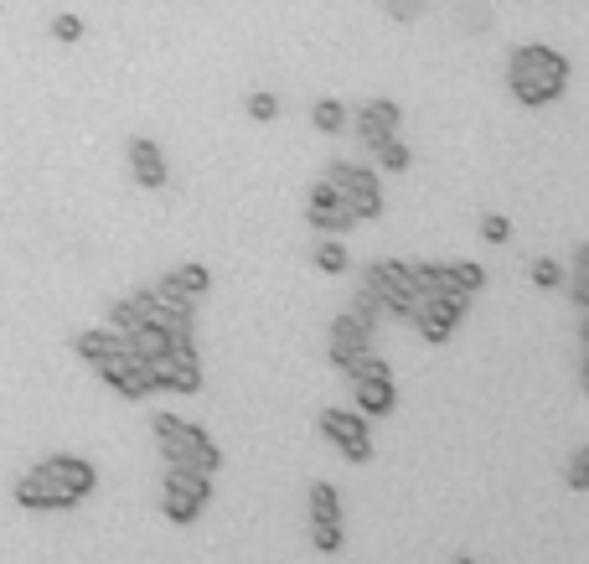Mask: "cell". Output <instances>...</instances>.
I'll return each mask as SVG.
<instances>
[{
  "mask_svg": "<svg viewBox=\"0 0 589 564\" xmlns=\"http://www.w3.org/2000/svg\"><path fill=\"white\" fill-rule=\"evenodd\" d=\"M341 373H347L352 383H367V378H393L388 358H378V352H372V347H362V352H357V358H352L347 368H341Z\"/></svg>",
  "mask_w": 589,
  "mask_h": 564,
  "instance_id": "603a6c76",
  "label": "cell"
},
{
  "mask_svg": "<svg viewBox=\"0 0 589 564\" xmlns=\"http://www.w3.org/2000/svg\"><path fill=\"white\" fill-rule=\"evenodd\" d=\"M124 156H130V171H135V182H140L145 192H161V187L171 182V166H166L161 145H155L150 135H135L130 145H124Z\"/></svg>",
  "mask_w": 589,
  "mask_h": 564,
  "instance_id": "52a82bcc",
  "label": "cell"
},
{
  "mask_svg": "<svg viewBox=\"0 0 589 564\" xmlns=\"http://www.w3.org/2000/svg\"><path fill=\"white\" fill-rule=\"evenodd\" d=\"M310 125H316L321 135H341L352 125V114H347L341 99H316V104H310Z\"/></svg>",
  "mask_w": 589,
  "mask_h": 564,
  "instance_id": "7402d4cb",
  "label": "cell"
},
{
  "mask_svg": "<svg viewBox=\"0 0 589 564\" xmlns=\"http://www.w3.org/2000/svg\"><path fill=\"white\" fill-rule=\"evenodd\" d=\"M161 513H166V523L186 528V523H197V518H202V502H192L186 492H166V497H161Z\"/></svg>",
  "mask_w": 589,
  "mask_h": 564,
  "instance_id": "4316f807",
  "label": "cell"
},
{
  "mask_svg": "<svg viewBox=\"0 0 589 564\" xmlns=\"http://www.w3.org/2000/svg\"><path fill=\"white\" fill-rule=\"evenodd\" d=\"M150 383H155V394H161V389H171V394H202V363L161 352V358H150Z\"/></svg>",
  "mask_w": 589,
  "mask_h": 564,
  "instance_id": "ba28073f",
  "label": "cell"
},
{
  "mask_svg": "<svg viewBox=\"0 0 589 564\" xmlns=\"http://www.w3.org/2000/svg\"><path fill=\"white\" fill-rule=\"evenodd\" d=\"M362 347H372V332L352 316V311H341L336 321H331V347H326V358H331V368H347Z\"/></svg>",
  "mask_w": 589,
  "mask_h": 564,
  "instance_id": "30bf717a",
  "label": "cell"
},
{
  "mask_svg": "<svg viewBox=\"0 0 589 564\" xmlns=\"http://www.w3.org/2000/svg\"><path fill=\"white\" fill-rule=\"evenodd\" d=\"M398 125H403V109H398L393 99H367V104H362V114H357V140L372 151L378 140L398 135Z\"/></svg>",
  "mask_w": 589,
  "mask_h": 564,
  "instance_id": "8fae6325",
  "label": "cell"
},
{
  "mask_svg": "<svg viewBox=\"0 0 589 564\" xmlns=\"http://www.w3.org/2000/svg\"><path fill=\"white\" fill-rule=\"evenodd\" d=\"M243 109H248V120H259V125H274L279 120V99L274 94H248Z\"/></svg>",
  "mask_w": 589,
  "mask_h": 564,
  "instance_id": "1f68e13d",
  "label": "cell"
},
{
  "mask_svg": "<svg viewBox=\"0 0 589 564\" xmlns=\"http://www.w3.org/2000/svg\"><path fill=\"white\" fill-rule=\"evenodd\" d=\"M150 430H155V445H161L166 466H197V471H207V477H212V471H223V451L207 440L202 425L176 420V414H155Z\"/></svg>",
  "mask_w": 589,
  "mask_h": 564,
  "instance_id": "7a4b0ae2",
  "label": "cell"
},
{
  "mask_svg": "<svg viewBox=\"0 0 589 564\" xmlns=\"http://www.w3.org/2000/svg\"><path fill=\"white\" fill-rule=\"evenodd\" d=\"M352 409L362 414V420H388V414L398 409V389L393 378H367V383H352Z\"/></svg>",
  "mask_w": 589,
  "mask_h": 564,
  "instance_id": "4fadbf2b",
  "label": "cell"
},
{
  "mask_svg": "<svg viewBox=\"0 0 589 564\" xmlns=\"http://www.w3.org/2000/svg\"><path fill=\"white\" fill-rule=\"evenodd\" d=\"M367 290L378 295V301H388V295H414L403 259H378V264H367ZM414 301H419V295H414Z\"/></svg>",
  "mask_w": 589,
  "mask_h": 564,
  "instance_id": "5bb4252c",
  "label": "cell"
},
{
  "mask_svg": "<svg viewBox=\"0 0 589 564\" xmlns=\"http://www.w3.org/2000/svg\"><path fill=\"white\" fill-rule=\"evenodd\" d=\"M161 487L166 492H186L192 502H202V508L212 502V477H207V471H197V466H166L161 471Z\"/></svg>",
  "mask_w": 589,
  "mask_h": 564,
  "instance_id": "2e32d148",
  "label": "cell"
},
{
  "mask_svg": "<svg viewBox=\"0 0 589 564\" xmlns=\"http://www.w3.org/2000/svg\"><path fill=\"white\" fill-rule=\"evenodd\" d=\"M114 394H124V399H150L155 394V383H150V363L145 358H135V352H119V358H109V363H99L93 368Z\"/></svg>",
  "mask_w": 589,
  "mask_h": 564,
  "instance_id": "8992f818",
  "label": "cell"
},
{
  "mask_svg": "<svg viewBox=\"0 0 589 564\" xmlns=\"http://www.w3.org/2000/svg\"><path fill=\"white\" fill-rule=\"evenodd\" d=\"M445 285L455 295H476V290H486V270H481L476 259H450L445 264Z\"/></svg>",
  "mask_w": 589,
  "mask_h": 564,
  "instance_id": "ffe728a7",
  "label": "cell"
},
{
  "mask_svg": "<svg viewBox=\"0 0 589 564\" xmlns=\"http://www.w3.org/2000/svg\"><path fill=\"white\" fill-rule=\"evenodd\" d=\"M347 264H352L347 244H336V239H326V244L316 249V270H321V275H347Z\"/></svg>",
  "mask_w": 589,
  "mask_h": 564,
  "instance_id": "83f0119b",
  "label": "cell"
},
{
  "mask_svg": "<svg viewBox=\"0 0 589 564\" xmlns=\"http://www.w3.org/2000/svg\"><path fill=\"white\" fill-rule=\"evenodd\" d=\"M73 352H78L88 368H99V363H109V358H119V352H124V337L109 332V326H93V332H78L73 337Z\"/></svg>",
  "mask_w": 589,
  "mask_h": 564,
  "instance_id": "9a60e30c",
  "label": "cell"
},
{
  "mask_svg": "<svg viewBox=\"0 0 589 564\" xmlns=\"http://www.w3.org/2000/svg\"><path fill=\"white\" fill-rule=\"evenodd\" d=\"M310 544H316L321 554H341V544H347L341 518H310Z\"/></svg>",
  "mask_w": 589,
  "mask_h": 564,
  "instance_id": "484cf974",
  "label": "cell"
},
{
  "mask_svg": "<svg viewBox=\"0 0 589 564\" xmlns=\"http://www.w3.org/2000/svg\"><path fill=\"white\" fill-rule=\"evenodd\" d=\"M465 311H471V295L445 290V295H429V301H419V316L409 326H419V337L429 347H440V342H450V332L465 321Z\"/></svg>",
  "mask_w": 589,
  "mask_h": 564,
  "instance_id": "277c9868",
  "label": "cell"
},
{
  "mask_svg": "<svg viewBox=\"0 0 589 564\" xmlns=\"http://www.w3.org/2000/svg\"><path fill=\"white\" fill-rule=\"evenodd\" d=\"M145 316L135 311V301H130V295H124V301H109V332H119V337H130L135 332V326H140Z\"/></svg>",
  "mask_w": 589,
  "mask_h": 564,
  "instance_id": "f546056e",
  "label": "cell"
},
{
  "mask_svg": "<svg viewBox=\"0 0 589 564\" xmlns=\"http://www.w3.org/2000/svg\"><path fill=\"white\" fill-rule=\"evenodd\" d=\"M347 213L357 223H372V218H383V192H367V197H347Z\"/></svg>",
  "mask_w": 589,
  "mask_h": 564,
  "instance_id": "836d02e7",
  "label": "cell"
},
{
  "mask_svg": "<svg viewBox=\"0 0 589 564\" xmlns=\"http://www.w3.org/2000/svg\"><path fill=\"white\" fill-rule=\"evenodd\" d=\"M372 156H378V161H383V171H393V176H398V171H409V166H414V151H409V145H403L398 135H388V140H378V145H372Z\"/></svg>",
  "mask_w": 589,
  "mask_h": 564,
  "instance_id": "d4e9b609",
  "label": "cell"
},
{
  "mask_svg": "<svg viewBox=\"0 0 589 564\" xmlns=\"http://www.w3.org/2000/svg\"><path fill=\"white\" fill-rule=\"evenodd\" d=\"M383 6H388L393 21H414L419 16V0H383Z\"/></svg>",
  "mask_w": 589,
  "mask_h": 564,
  "instance_id": "74e56055",
  "label": "cell"
},
{
  "mask_svg": "<svg viewBox=\"0 0 589 564\" xmlns=\"http://www.w3.org/2000/svg\"><path fill=\"white\" fill-rule=\"evenodd\" d=\"M52 37H57V42H68V47H73V42H83V16H73V11H57V16H52Z\"/></svg>",
  "mask_w": 589,
  "mask_h": 564,
  "instance_id": "d6a6232c",
  "label": "cell"
},
{
  "mask_svg": "<svg viewBox=\"0 0 589 564\" xmlns=\"http://www.w3.org/2000/svg\"><path fill=\"white\" fill-rule=\"evenodd\" d=\"M166 342H171V332H166L161 321H140L135 332L124 337V352H135V358L150 363V358H161V352H166Z\"/></svg>",
  "mask_w": 589,
  "mask_h": 564,
  "instance_id": "ac0fdd59",
  "label": "cell"
},
{
  "mask_svg": "<svg viewBox=\"0 0 589 564\" xmlns=\"http://www.w3.org/2000/svg\"><path fill=\"white\" fill-rule=\"evenodd\" d=\"M481 239H486V244H512V223H507L502 213H486V218H481Z\"/></svg>",
  "mask_w": 589,
  "mask_h": 564,
  "instance_id": "8d00e7d4",
  "label": "cell"
},
{
  "mask_svg": "<svg viewBox=\"0 0 589 564\" xmlns=\"http://www.w3.org/2000/svg\"><path fill=\"white\" fill-rule=\"evenodd\" d=\"M352 316L367 326V332H378V295H372L367 285H362V295H357V301H352Z\"/></svg>",
  "mask_w": 589,
  "mask_h": 564,
  "instance_id": "d590c367",
  "label": "cell"
},
{
  "mask_svg": "<svg viewBox=\"0 0 589 564\" xmlns=\"http://www.w3.org/2000/svg\"><path fill=\"white\" fill-rule=\"evenodd\" d=\"M455 564H476V559H471V554H455Z\"/></svg>",
  "mask_w": 589,
  "mask_h": 564,
  "instance_id": "f35d334b",
  "label": "cell"
},
{
  "mask_svg": "<svg viewBox=\"0 0 589 564\" xmlns=\"http://www.w3.org/2000/svg\"><path fill=\"white\" fill-rule=\"evenodd\" d=\"M564 477H569V487H574V492H589V445H579V451L569 456Z\"/></svg>",
  "mask_w": 589,
  "mask_h": 564,
  "instance_id": "e575fe53",
  "label": "cell"
},
{
  "mask_svg": "<svg viewBox=\"0 0 589 564\" xmlns=\"http://www.w3.org/2000/svg\"><path fill=\"white\" fill-rule=\"evenodd\" d=\"M564 280H569V301H574V311H589V244L574 249Z\"/></svg>",
  "mask_w": 589,
  "mask_h": 564,
  "instance_id": "44dd1931",
  "label": "cell"
},
{
  "mask_svg": "<svg viewBox=\"0 0 589 564\" xmlns=\"http://www.w3.org/2000/svg\"><path fill=\"white\" fill-rule=\"evenodd\" d=\"M527 280H533L538 290H558V285H564V264H558V259H533V264H527Z\"/></svg>",
  "mask_w": 589,
  "mask_h": 564,
  "instance_id": "4dcf8cb0",
  "label": "cell"
},
{
  "mask_svg": "<svg viewBox=\"0 0 589 564\" xmlns=\"http://www.w3.org/2000/svg\"><path fill=\"white\" fill-rule=\"evenodd\" d=\"M321 435H326L352 466L372 461V430H367V420H362L357 409H321Z\"/></svg>",
  "mask_w": 589,
  "mask_h": 564,
  "instance_id": "3957f363",
  "label": "cell"
},
{
  "mask_svg": "<svg viewBox=\"0 0 589 564\" xmlns=\"http://www.w3.org/2000/svg\"><path fill=\"white\" fill-rule=\"evenodd\" d=\"M305 223L316 228V233H352L357 228V218L347 213V202H326V207H316V202H305Z\"/></svg>",
  "mask_w": 589,
  "mask_h": 564,
  "instance_id": "e0dca14e",
  "label": "cell"
},
{
  "mask_svg": "<svg viewBox=\"0 0 589 564\" xmlns=\"http://www.w3.org/2000/svg\"><path fill=\"white\" fill-rule=\"evenodd\" d=\"M171 285H176L181 295H192V301H202L207 285H212V275H207V264H176V270H171Z\"/></svg>",
  "mask_w": 589,
  "mask_h": 564,
  "instance_id": "cb8c5ba5",
  "label": "cell"
},
{
  "mask_svg": "<svg viewBox=\"0 0 589 564\" xmlns=\"http://www.w3.org/2000/svg\"><path fill=\"white\" fill-rule=\"evenodd\" d=\"M310 518H341V492L331 482L310 487Z\"/></svg>",
  "mask_w": 589,
  "mask_h": 564,
  "instance_id": "f1b7e54d",
  "label": "cell"
},
{
  "mask_svg": "<svg viewBox=\"0 0 589 564\" xmlns=\"http://www.w3.org/2000/svg\"><path fill=\"white\" fill-rule=\"evenodd\" d=\"M507 88L512 99L527 104V109H543L553 99H564L569 88V57L558 47H543V42H527L507 57Z\"/></svg>",
  "mask_w": 589,
  "mask_h": 564,
  "instance_id": "6da1fadb",
  "label": "cell"
},
{
  "mask_svg": "<svg viewBox=\"0 0 589 564\" xmlns=\"http://www.w3.org/2000/svg\"><path fill=\"white\" fill-rule=\"evenodd\" d=\"M37 471H42V477H52L57 487H68L78 502L99 487V471H93L83 456H47V461H37Z\"/></svg>",
  "mask_w": 589,
  "mask_h": 564,
  "instance_id": "9c48e42d",
  "label": "cell"
},
{
  "mask_svg": "<svg viewBox=\"0 0 589 564\" xmlns=\"http://www.w3.org/2000/svg\"><path fill=\"white\" fill-rule=\"evenodd\" d=\"M326 182L341 192V202H347V197H367V192H383V176L372 171V166H362V161H331L326 166Z\"/></svg>",
  "mask_w": 589,
  "mask_h": 564,
  "instance_id": "7c38bea8",
  "label": "cell"
},
{
  "mask_svg": "<svg viewBox=\"0 0 589 564\" xmlns=\"http://www.w3.org/2000/svg\"><path fill=\"white\" fill-rule=\"evenodd\" d=\"M403 270H409V285L419 301H429V295H445V264H424V259H403Z\"/></svg>",
  "mask_w": 589,
  "mask_h": 564,
  "instance_id": "d6986e66",
  "label": "cell"
},
{
  "mask_svg": "<svg viewBox=\"0 0 589 564\" xmlns=\"http://www.w3.org/2000/svg\"><path fill=\"white\" fill-rule=\"evenodd\" d=\"M16 502H21L26 513H68V508H78V497L68 487H57L52 477H42L37 466L16 477Z\"/></svg>",
  "mask_w": 589,
  "mask_h": 564,
  "instance_id": "5b68a950",
  "label": "cell"
}]
</instances>
